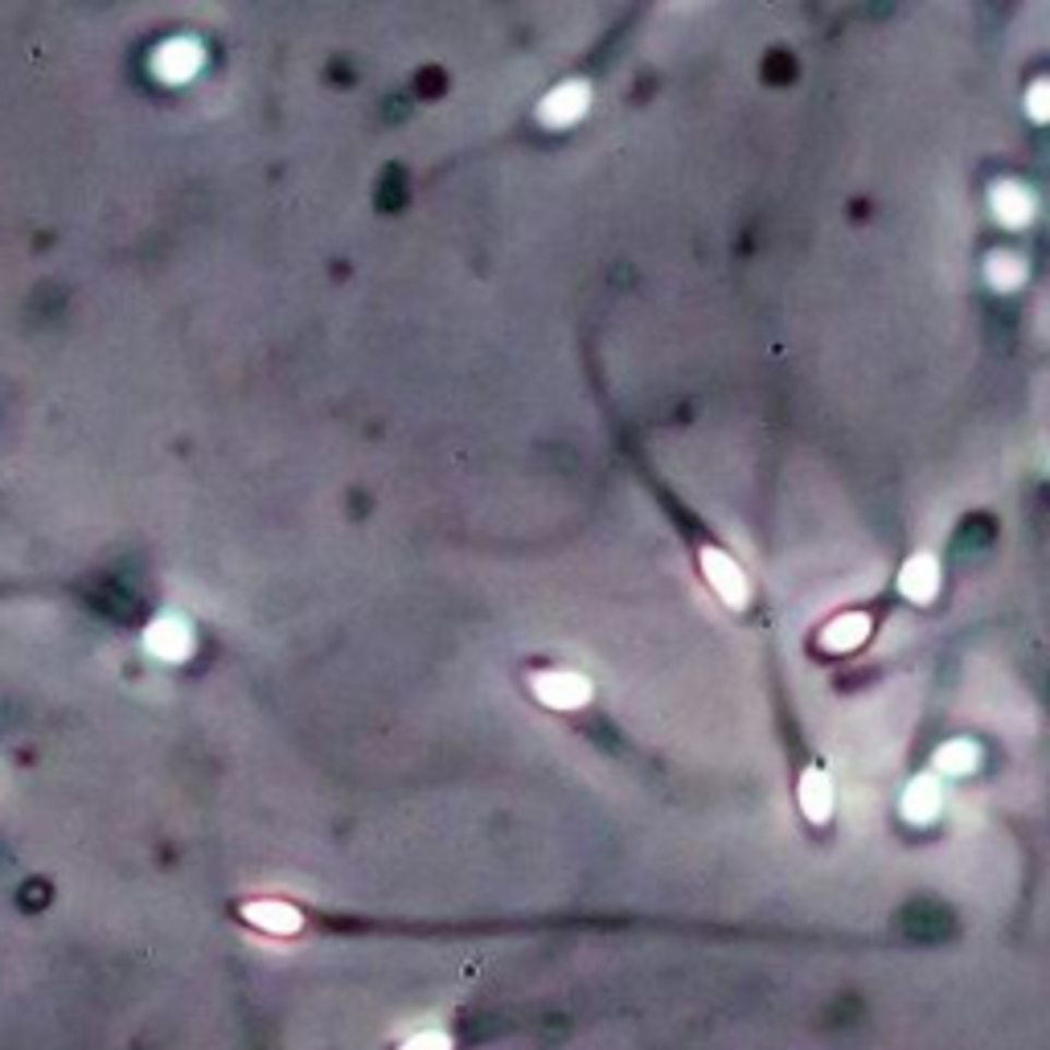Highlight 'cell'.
I'll return each mask as SVG.
<instances>
[{
	"label": "cell",
	"instance_id": "1",
	"mask_svg": "<svg viewBox=\"0 0 1050 1050\" xmlns=\"http://www.w3.org/2000/svg\"><path fill=\"white\" fill-rule=\"evenodd\" d=\"M242 915H247V923L263 928V932H275V935L300 932V911H296V907H288V903H275V898L247 903V907H242Z\"/></svg>",
	"mask_w": 1050,
	"mask_h": 1050
},
{
	"label": "cell",
	"instance_id": "2",
	"mask_svg": "<svg viewBox=\"0 0 1050 1050\" xmlns=\"http://www.w3.org/2000/svg\"><path fill=\"white\" fill-rule=\"evenodd\" d=\"M702 566H706V575H711V583H714V587H718V595H727L730 604H743L747 583H743V575L735 571V562H730L727 554H714V550H706V559H702Z\"/></svg>",
	"mask_w": 1050,
	"mask_h": 1050
},
{
	"label": "cell",
	"instance_id": "3",
	"mask_svg": "<svg viewBox=\"0 0 1050 1050\" xmlns=\"http://www.w3.org/2000/svg\"><path fill=\"white\" fill-rule=\"evenodd\" d=\"M534 685H538V697L550 702V706H578V702H587V685L578 678H566V673H546V678H538Z\"/></svg>",
	"mask_w": 1050,
	"mask_h": 1050
},
{
	"label": "cell",
	"instance_id": "4",
	"mask_svg": "<svg viewBox=\"0 0 1050 1050\" xmlns=\"http://www.w3.org/2000/svg\"><path fill=\"white\" fill-rule=\"evenodd\" d=\"M148 648L165 661H181L189 648V632L177 620H160V624L148 628Z\"/></svg>",
	"mask_w": 1050,
	"mask_h": 1050
},
{
	"label": "cell",
	"instance_id": "5",
	"mask_svg": "<svg viewBox=\"0 0 1050 1050\" xmlns=\"http://www.w3.org/2000/svg\"><path fill=\"white\" fill-rule=\"evenodd\" d=\"M198 62H202V53H198V46H189V41H169L165 50L156 53V70H160L165 79H189Z\"/></svg>",
	"mask_w": 1050,
	"mask_h": 1050
},
{
	"label": "cell",
	"instance_id": "6",
	"mask_svg": "<svg viewBox=\"0 0 1050 1050\" xmlns=\"http://www.w3.org/2000/svg\"><path fill=\"white\" fill-rule=\"evenodd\" d=\"M800 804H804L809 821H825V816H830L833 788L830 779H825V772H809V776H804V784H800Z\"/></svg>",
	"mask_w": 1050,
	"mask_h": 1050
},
{
	"label": "cell",
	"instance_id": "7",
	"mask_svg": "<svg viewBox=\"0 0 1050 1050\" xmlns=\"http://www.w3.org/2000/svg\"><path fill=\"white\" fill-rule=\"evenodd\" d=\"M578 111H583V86H562V91H554V95L546 99V119L566 123V119H575Z\"/></svg>",
	"mask_w": 1050,
	"mask_h": 1050
},
{
	"label": "cell",
	"instance_id": "8",
	"mask_svg": "<svg viewBox=\"0 0 1050 1050\" xmlns=\"http://www.w3.org/2000/svg\"><path fill=\"white\" fill-rule=\"evenodd\" d=\"M903 587H907V595H911V599H928V595H932V587H935L932 562H928V559L911 562V566H907V575H903Z\"/></svg>",
	"mask_w": 1050,
	"mask_h": 1050
},
{
	"label": "cell",
	"instance_id": "9",
	"mask_svg": "<svg viewBox=\"0 0 1050 1050\" xmlns=\"http://www.w3.org/2000/svg\"><path fill=\"white\" fill-rule=\"evenodd\" d=\"M993 202H998V210L1005 214V222H1022L1026 214H1030V198H1026V189L1001 186Z\"/></svg>",
	"mask_w": 1050,
	"mask_h": 1050
},
{
	"label": "cell",
	"instance_id": "10",
	"mask_svg": "<svg viewBox=\"0 0 1050 1050\" xmlns=\"http://www.w3.org/2000/svg\"><path fill=\"white\" fill-rule=\"evenodd\" d=\"M907 813L919 816V821H928V816L935 813V784H932V779H923V784H911V797H907Z\"/></svg>",
	"mask_w": 1050,
	"mask_h": 1050
},
{
	"label": "cell",
	"instance_id": "11",
	"mask_svg": "<svg viewBox=\"0 0 1050 1050\" xmlns=\"http://www.w3.org/2000/svg\"><path fill=\"white\" fill-rule=\"evenodd\" d=\"M403 1050H452V1038L440 1030H423V1034H415Z\"/></svg>",
	"mask_w": 1050,
	"mask_h": 1050
}]
</instances>
